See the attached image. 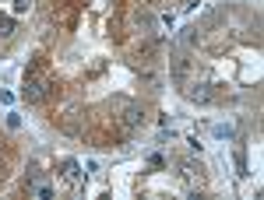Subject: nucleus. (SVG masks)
<instances>
[{"label":"nucleus","mask_w":264,"mask_h":200,"mask_svg":"<svg viewBox=\"0 0 264 200\" xmlns=\"http://www.w3.org/2000/svg\"><path fill=\"white\" fill-rule=\"evenodd\" d=\"M113 112L120 116V123H124L127 130L144 127V109H141L134 99H127V95H117V99H113Z\"/></svg>","instance_id":"nucleus-1"},{"label":"nucleus","mask_w":264,"mask_h":200,"mask_svg":"<svg viewBox=\"0 0 264 200\" xmlns=\"http://www.w3.org/2000/svg\"><path fill=\"white\" fill-rule=\"evenodd\" d=\"M180 179H183V186L191 190V193H198L201 186H204V169H201V162H180Z\"/></svg>","instance_id":"nucleus-2"},{"label":"nucleus","mask_w":264,"mask_h":200,"mask_svg":"<svg viewBox=\"0 0 264 200\" xmlns=\"http://www.w3.org/2000/svg\"><path fill=\"white\" fill-rule=\"evenodd\" d=\"M50 95V81H43V77H28V81H25V88H21V99L25 102H43Z\"/></svg>","instance_id":"nucleus-3"},{"label":"nucleus","mask_w":264,"mask_h":200,"mask_svg":"<svg viewBox=\"0 0 264 200\" xmlns=\"http://www.w3.org/2000/svg\"><path fill=\"white\" fill-rule=\"evenodd\" d=\"M28 197H39V200H53V186L46 179H39V172H28V183H25Z\"/></svg>","instance_id":"nucleus-4"},{"label":"nucleus","mask_w":264,"mask_h":200,"mask_svg":"<svg viewBox=\"0 0 264 200\" xmlns=\"http://www.w3.org/2000/svg\"><path fill=\"white\" fill-rule=\"evenodd\" d=\"M60 176H64V183H67V186H81L88 172H85V169H81L78 162H74V158H67V162L60 165Z\"/></svg>","instance_id":"nucleus-5"},{"label":"nucleus","mask_w":264,"mask_h":200,"mask_svg":"<svg viewBox=\"0 0 264 200\" xmlns=\"http://www.w3.org/2000/svg\"><path fill=\"white\" fill-rule=\"evenodd\" d=\"M183 95H187V102H198V105L211 102V88H208V85H187Z\"/></svg>","instance_id":"nucleus-6"},{"label":"nucleus","mask_w":264,"mask_h":200,"mask_svg":"<svg viewBox=\"0 0 264 200\" xmlns=\"http://www.w3.org/2000/svg\"><path fill=\"white\" fill-rule=\"evenodd\" d=\"M187 74H191V60H187V56H176L173 67H169V77H173L176 85H187Z\"/></svg>","instance_id":"nucleus-7"},{"label":"nucleus","mask_w":264,"mask_h":200,"mask_svg":"<svg viewBox=\"0 0 264 200\" xmlns=\"http://www.w3.org/2000/svg\"><path fill=\"white\" fill-rule=\"evenodd\" d=\"M0 35H4V39H7V35H14V18H7V14L0 18Z\"/></svg>","instance_id":"nucleus-8"},{"label":"nucleus","mask_w":264,"mask_h":200,"mask_svg":"<svg viewBox=\"0 0 264 200\" xmlns=\"http://www.w3.org/2000/svg\"><path fill=\"white\" fill-rule=\"evenodd\" d=\"M215 137H225V141H229V137H233V127H229V123H218V127H215Z\"/></svg>","instance_id":"nucleus-9"},{"label":"nucleus","mask_w":264,"mask_h":200,"mask_svg":"<svg viewBox=\"0 0 264 200\" xmlns=\"http://www.w3.org/2000/svg\"><path fill=\"white\" fill-rule=\"evenodd\" d=\"M236 172H240V176H247V158H243V148L236 151Z\"/></svg>","instance_id":"nucleus-10"},{"label":"nucleus","mask_w":264,"mask_h":200,"mask_svg":"<svg viewBox=\"0 0 264 200\" xmlns=\"http://www.w3.org/2000/svg\"><path fill=\"white\" fill-rule=\"evenodd\" d=\"M32 7V0H14V14H25Z\"/></svg>","instance_id":"nucleus-11"},{"label":"nucleus","mask_w":264,"mask_h":200,"mask_svg":"<svg viewBox=\"0 0 264 200\" xmlns=\"http://www.w3.org/2000/svg\"><path fill=\"white\" fill-rule=\"evenodd\" d=\"M7 127H11V130L21 127V116H18V112H7Z\"/></svg>","instance_id":"nucleus-12"},{"label":"nucleus","mask_w":264,"mask_h":200,"mask_svg":"<svg viewBox=\"0 0 264 200\" xmlns=\"http://www.w3.org/2000/svg\"><path fill=\"white\" fill-rule=\"evenodd\" d=\"M148 165H152V169H162L166 158H162V154H152V158H148Z\"/></svg>","instance_id":"nucleus-13"},{"label":"nucleus","mask_w":264,"mask_h":200,"mask_svg":"<svg viewBox=\"0 0 264 200\" xmlns=\"http://www.w3.org/2000/svg\"><path fill=\"white\" fill-rule=\"evenodd\" d=\"M187 148H191V151H198V154H201V141H198V137H187Z\"/></svg>","instance_id":"nucleus-14"}]
</instances>
